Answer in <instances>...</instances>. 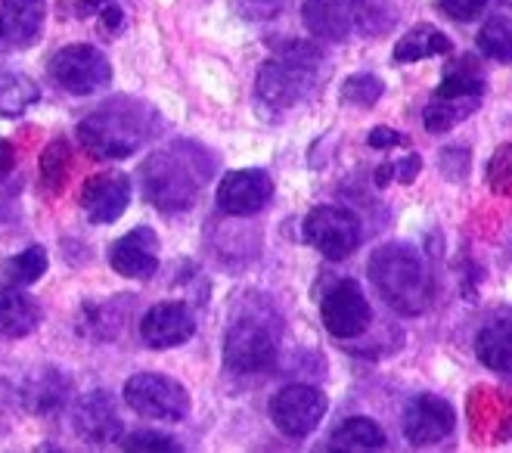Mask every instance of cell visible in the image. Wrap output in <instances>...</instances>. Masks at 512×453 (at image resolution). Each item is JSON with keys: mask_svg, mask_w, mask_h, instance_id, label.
<instances>
[{"mask_svg": "<svg viewBox=\"0 0 512 453\" xmlns=\"http://www.w3.org/2000/svg\"><path fill=\"white\" fill-rule=\"evenodd\" d=\"M450 50H454V41L444 32H438L432 25H419L395 44V63H419V59L444 56Z\"/></svg>", "mask_w": 512, "mask_h": 453, "instance_id": "obj_22", "label": "cell"}, {"mask_svg": "<svg viewBox=\"0 0 512 453\" xmlns=\"http://www.w3.org/2000/svg\"><path fill=\"white\" fill-rule=\"evenodd\" d=\"M277 342L258 320H236L224 339V364L233 373H261L274 364Z\"/></svg>", "mask_w": 512, "mask_h": 453, "instance_id": "obj_10", "label": "cell"}, {"mask_svg": "<svg viewBox=\"0 0 512 453\" xmlns=\"http://www.w3.org/2000/svg\"><path fill=\"white\" fill-rule=\"evenodd\" d=\"M44 28V0H4L0 7V38L10 44H32Z\"/></svg>", "mask_w": 512, "mask_h": 453, "instance_id": "obj_19", "label": "cell"}, {"mask_svg": "<svg viewBox=\"0 0 512 453\" xmlns=\"http://www.w3.org/2000/svg\"><path fill=\"white\" fill-rule=\"evenodd\" d=\"M69 379L53 370V367H44L38 370L32 379L25 382L22 388V404L28 413H38V416H50V413H59L69 401Z\"/></svg>", "mask_w": 512, "mask_h": 453, "instance_id": "obj_18", "label": "cell"}, {"mask_svg": "<svg viewBox=\"0 0 512 453\" xmlns=\"http://www.w3.org/2000/svg\"><path fill=\"white\" fill-rule=\"evenodd\" d=\"M69 168H72V149L69 140L56 137L44 153H41V187L56 196L63 193V187L69 184Z\"/></svg>", "mask_w": 512, "mask_h": 453, "instance_id": "obj_26", "label": "cell"}, {"mask_svg": "<svg viewBox=\"0 0 512 453\" xmlns=\"http://www.w3.org/2000/svg\"><path fill=\"white\" fill-rule=\"evenodd\" d=\"M87 10L100 16L106 35H118L125 28V10L115 0H87Z\"/></svg>", "mask_w": 512, "mask_h": 453, "instance_id": "obj_32", "label": "cell"}, {"mask_svg": "<svg viewBox=\"0 0 512 453\" xmlns=\"http://www.w3.org/2000/svg\"><path fill=\"white\" fill-rule=\"evenodd\" d=\"M475 44L478 50L497 59V63H512V19L506 16H491L485 25L478 28V35H475Z\"/></svg>", "mask_w": 512, "mask_h": 453, "instance_id": "obj_27", "label": "cell"}, {"mask_svg": "<svg viewBox=\"0 0 512 453\" xmlns=\"http://www.w3.org/2000/svg\"><path fill=\"white\" fill-rule=\"evenodd\" d=\"M109 264L115 274L128 280H149L159 270V236L153 227H134L118 236L109 249Z\"/></svg>", "mask_w": 512, "mask_h": 453, "instance_id": "obj_15", "label": "cell"}, {"mask_svg": "<svg viewBox=\"0 0 512 453\" xmlns=\"http://www.w3.org/2000/svg\"><path fill=\"white\" fill-rule=\"evenodd\" d=\"M19 404H22V391H16L13 382L0 379V435H7L16 426Z\"/></svg>", "mask_w": 512, "mask_h": 453, "instance_id": "obj_31", "label": "cell"}, {"mask_svg": "<svg viewBox=\"0 0 512 453\" xmlns=\"http://www.w3.org/2000/svg\"><path fill=\"white\" fill-rule=\"evenodd\" d=\"M41 100V87L22 75V72H10L0 69V115L4 118H19L32 109Z\"/></svg>", "mask_w": 512, "mask_h": 453, "instance_id": "obj_23", "label": "cell"}, {"mask_svg": "<svg viewBox=\"0 0 512 453\" xmlns=\"http://www.w3.org/2000/svg\"><path fill=\"white\" fill-rule=\"evenodd\" d=\"M478 106H481V100H475V97H438V94H432V103L423 112L426 131L429 134H447L450 128H457L463 118H469Z\"/></svg>", "mask_w": 512, "mask_h": 453, "instance_id": "obj_24", "label": "cell"}, {"mask_svg": "<svg viewBox=\"0 0 512 453\" xmlns=\"http://www.w3.org/2000/svg\"><path fill=\"white\" fill-rule=\"evenodd\" d=\"M125 404L146 416L162 422H180L190 413V391L177 379L165 373H137L125 382Z\"/></svg>", "mask_w": 512, "mask_h": 453, "instance_id": "obj_5", "label": "cell"}, {"mask_svg": "<svg viewBox=\"0 0 512 453\" xmlns=\"http://www.w3.org/2000/svg\"><path fill=\"white\" fill-rule=\"evenodd\" d=\"M326 395L314 385H286L270 401V419L289 438H308L326 416Z\"/></svg>", "mask_w": 512, "mask_h": 453, "instance_id": "obj_8", "label": "cell"}, {"mask_svg": "<svg viewBox=\"0 0 512 453\" xmlns=\"http://www.w3.org/2000/svg\"><path fill=\"white\" fill-rule=\"evenodd\" d=\"M320 317H323V326L329 329V336L357 339L367 332L373 311H370V301H367L364 289H360L354 280H339L323 295Z\"/></svg>", "mask_w": 512, "mask_h": 453, "instance_id": "obj_9", "label": "cell"}, {"mask_svg": "<svg viewBox=\"0 0 512 453\" xmlns=\"http://www.w3.org/2000/svg\"><path fill=\"white\" fill-rule=\"evenodd\" d=\"M156 131L159 115L153 106L131 97H115L84 118L78 125V140L97 159H128L146 140H153Z\"/></svg>", "mask_w": 512, "mask_h": 453, "instance_id": "obj_1", "label": "cell"}, {"mask_svg": "<svg viewBox=\"0 0 512 453\" xmlns=\"http://www.w3.org/2000/svg\"><path fill=\"white\" fill-rule=\"evenodd\" d=\"M475 354L481 367L494 373H512V320L488 323L475 339Z\"/></svg>", "mask_w": 512, "mask_h": 453, "instance_id": "obj_21", "label": "cell"}, {"mask_svg": "<svg viewBox=\"0 0 512 453\" xmlns=\"http://www.w3.org/2000/svg\"><path fill=\"white\" fill-rule=\"evenodd\" d=\"M208 159L196 143H171L140 165V190L162 211H184L208 180Z\"/></svg>", "mask_w": 512, "mask_h": 453, "instance_id": "obj_2", "label": "cell"}, {"mask_svg": "<svg viewBox=\"0 0 512 453\" xmlns=\"http://www.w3.org/2000/svg\"><path fill=\"white\" fill-rule=\"evenodd\" d=\"M270 196H274V180L258 168L227 171L218 184V208L230 218L258 215L261 208L270 205Z\"/></svg>", "mask_w": 512, "mask_h": 453, "instance_id": "obj_11", "label": "cell"}, {"mask_svg": "<svg viewBox=\"0 0 512 453\" xmlns=\"http://www.w3.org/2000/svg\"><path fill=\"white\" fill-rule=\"evenodd\" d=\"M370 280L388 305L404 317L423 314L435 292L426 261L404 243L379 246L370 255Z\"/></svg>", "mask_w": 512, "mask_h": 453, "instance_id": "obj_3", "label": "cell"}, {"mask_svg": "<svg viewBox=\"0 0 512 453\" xmlns=\"http://www.w3.org/2000/svg\"><path fill=\"white\" fill-rule=\"evenodd\" d=\"M50 267V255L44 246H28L25 252H19L16 258H10L4 264V277L10 280V286H32L38 283Z\"/></svg>", "mask_w": 512, "mask_h": 453, "instance_id": "obj_28", "label": "cell"}, {"mask_svg": "<svg viewBox=\"0 0 512 453\" xmlns=\"http://www.w3.org/2000/svg\"><path fill=\"white\" fill-rule=\"evenodd\" d=\"M438 7H441V13L450 16V19L469 22V19H475L481 10L488 7V0H438Z\"/></svg>", "mask_w": 512, "mask_h": 453, "instance_id": "obj_33", "label": "cell"}, {"mask_svg": "<svg viewBox=\"0 0 512 453\" xmlns=\"http://www.w3.org/2000/svg\"><path fill=\"white\" fill-rule=\"evenodd\" d=\"M305 243L314 246L326 261H342L360 246V221L339 205H317L305 218Z\"/></svg>", "mask_w": 512, "mask_h": 453, "instance_id": "obj_7", "label": "cell"}, {"mask_svg": "<svg viewBox=\"0 0 512 453\" xmlns=\"http://www.w3.org/2000/svg\"><path fill=\"white\" fill-rule=\"evenodd\" d=\"M320 66V53L308 44H292L283 56L270 59L258 72V97L274 106L286 109L298 103L314 84V72Z\"/></svg>", "mask_w": 512, "mask_h": 453, "instance_id": "obj_4", "label": "cell"}, {"mask_svg": "<svg viewBox=\"0 0 512 453\" xmlns=\"http://www.w3.org/2000/svg\"><path fill=\"white\" fill-rule=\"evenodd\" d=\"M336 450H382L385 432L367 416H348L342 426L329 438Z\"/></svg>", "mask_w": 512, "mask_h": 453, "instance_id": "obj_25", "label": "cell"}, {"mask_svg": "<svg viewBox=\"0 0 512 453\" xmlns=\"http://www.w3.org/2000/svg\"><path fill=\"white\" fill-rule=\"evenodd\" d=\"M50 78L75 97H90L109 87L112 66L103 50L90 44H69L50 56Z\"/></svg>", "mask_w": 512, "mask_h": 453, "instance_id": "obj_6", "label": "cell"}, {"mask_svg": "<svg viewBox=\"0 0 512 453\" xmlns=\"http://www.w3.org/2000/svg\"><path fill=\"white\" fill-rule=\"evenodd\" d=\"M122 447L128 453H165V450H180V444L168 435H159V432H134L122 441Z\"/></svg>", "mask_w": 512, "mask_h": 453, "instance_id": "obj_30", "label": "cell"}, {"mask_svg": "<svg viewBox=\"0 0 512 453\" xmlns=\"http://www.w3.org/2000/svg\"><path fill=\"white\" fill-rule=\"evenodd\" d=\"M367 143H370L373 149H395V146H401V143H404V137H401L395 128H373Z\"/></svg>", "mask_w": 512, "mask_h": 453, "instance_id": "obj_34", "label": "cell"}, {"mask_svg": "<svg viewBox=\"0 0 512 453\" xmlns=\"http://www.w3.org/2000/svg\"><path fill=\"white\" fill-rule=\"evenodd\" d=\"M391 180H395V162H385V165H379L376 168V187L379 190H385Z\"/></svg>", "mask_w": 512, "mask_h": 453, "instance_id": "obj_37", "label": "cell"}, {"mask_svg": "<svg viewBox=\"0 0 512 453\" xmlns=\"http://www.w3.org/2000/svg\"><path fill=\"white\" fill-rule=\"evenodd\" d=\"M131 202V177L125 171H100L84 180L81 208L90 224H112Z\"/></svg>", "mask_w": 512, "mask_h": 453, "instance_id": "obj_12", "label": "cell"}, {"mask_svg": "<svg viewBox=\"0 0 512 453\" xmlns=\"http://www.w3.org/2000/svg\"><path fill=\"white\" fill-rule=\"evenodd\" d=\"M301 19H305L311 35L323 41H342L351 28V7L345 0H305Z\"/></svg>", "mask_w": 512, "mask_h": 453, "instance_id": "obj_20", "label": "cell"}, {"mask_svg": "<svg viewBox=\"0 0 512 453\" xmlns=\"http://www.w3.org/2000/svg\"><path fill=\"white\" fill-rule=\"evenodd\" d=\"M41 320H44L41 305L32 295H25L16 286L0 292V336L4 339L32 336V332L41 326Z\"/></svg>", "mask_w": 512, "mask_h": 453, "instance_id": "obj_17", "label": "cell"}, {"mask_svg": "<svg viewBox=\"0 0 512 453\" xmlns=\"http://www.w3.org/2000/svg\"><path fill=\"white\" fill-rule=\"evenodd\" d=\"M457 426V410L438 395H419L410 401L404 416V435L413 447H429L444 441Z\"/></svg>", "mask_w": 512, "mask_h": 453, "instance_id": "obj_16", "label": "cell"}, {"mask_svg": "<svg viewBox=\"0 0 512 453\" xmlns=\"http://www.w3.org/2000/svg\"><path fill=\"white\" fill-rule=\"evenodd\" d=\"M16 165V146L0 137V180H7Z\"/></svg>", "mask_w": 512, "mask_h": 453, "instance_id": "obj_36", "label": "cell"}, {"mask_svg": "<svg viewBox=\"0 0 512 453\" xmlns=\"http://www.w3.org/2000/svg\"><path fill=\"white\" fill-rule=\"evenodd\" d=\"M419 168H423V159H419V156H407V159L395 162V177L401 180V184H413Z\"/></svg>", "mask_w": 512, "mask_h": 453, "instance_id": "obj_35", "label": "cell"}, {"mask_svg": "<svg viewBox=\"0 0 512 453\" xmlns=\"http://www.w3.org/2000/svg\"><path fill=\"white\" fill-rule=\"evenodd\" d=\"M193 336H196V320L184 301H159L140 320V339L156 351L180 348Z\"/></svg>", "mask_w": 512, "mask_h": 453, "instance_id": "obj_13", "label": "cell"}, {"mask_svg": "<svg viewBox=\"0 0 512 453\" xmlns=\"http://www.w3.org/2000/svg\"><path fill=\"white\" fill-rule=\"evenodd\" d=\"M382 94H385L382 78H376L370 72H357V75L345 78V84H342V100L351 106H360V109L376 106Z\"/></svg>", "mask_w": 512, "mask_h": 453, "instance_id": "obj_29", "label": "cell"}, {"mask_svg": "<svg viewBox=\"0 0 512 453\" xmlns=\"http://www.w3.org/2000/svg\"><path fill=\"white\" fill-rule=\"evenodd\" d=\"M75 432L90 447H112L122 441V416L109 391H90L75 407Z\"/></svg>", "mask_w": 512, "mask_h": 453, "instance_id": "obj_14", "label": "cell"}]
</instances>
